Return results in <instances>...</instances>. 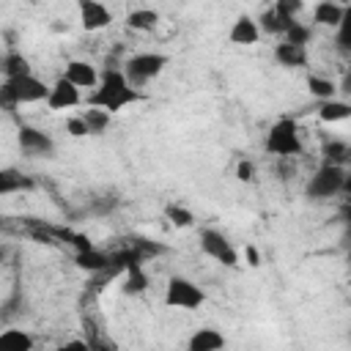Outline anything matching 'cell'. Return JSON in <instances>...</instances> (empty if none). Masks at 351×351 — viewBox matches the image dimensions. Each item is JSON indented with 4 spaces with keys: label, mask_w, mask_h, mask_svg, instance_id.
Masks as SVG:
<instances>
[{
    "label": "cell",
    "mask_w": 351,
    "mask_h": 351,
    "mask_svg": "<svg viewBox=\"0 0 351 351\" xmlns=\"http://www.w3.org/2000/svg\"><path fill=\"white\" fill-rule=\"evenodd\" d=\"M274 170H277V176H280V178H291V176H293V165H288V162H285V156H280V162H277V167H274Z\"/></svg>",
    "instance_id": "836d02e7"
},
{
    "label": "cell",
    "mask_w": 351,
    "mask_h": 351,
    "mask_svg": "<svg viewBox=\"0 0 351 351\" xmlns=\"http://www.w3.org/2000/svg\"><path fill=\"white\" fill-rule=\"evenodd\" d=\"M244 252H247V261H250V266H258V263H261V258H258V250H255L252 244H250Z\"/></svg>",
    "instance_id": "e575fe53"
},
{
    "label": "cell",
    "mask_w": 351,
    "mask_h": 351,
    "mask_svg": "<svg viewBox=\"0 0 351 351\" xmlns=\"http://www.w3.org/2000/svg\"><path fill=\"white\" fill-rule=\"evenodd\" d=\"M80 104V88L63 74L55 80V85L49 88V96H47V107L49 110H71Z\"/></svg>",
    "instance_id": "ba28073f"
},
{
    "label": "cell",
    "mask_w": 351,
    "mask_h": 351,
    "mask_svg": "<svg viewBox=\"0 0 351 351\" xmlns=\"http://www.w3.org/2000/svg\"><path fill=\"white\" fill-rule=\"evenodd\" d=\"M274 8H277L282 16H296V14L304 8V3H302V0H274Z\"/></svg>",
    "instance_id": "4dcf8cb0"
},
{
    "label": "cell",
    "mask_w": 351,
    "mask_h": 351,
    "mask_svg": "<svg viewBox=\"0 0 351 351\" xmlns=\"http://www.w3.org/2000/svg\"><path fill=\"white\" fill-rule=\"evenodd\" d=\"M165 217H167V222H170V225H176V228H189V225L195 222L192 211H189V208H184V206H176V203H170V206L165 208Z\"/></svg>",
    "instance_id": "4316f807"
},
{
    "label": "cell",
    "mask_w": 351,
    "mask_h": 351,
    "mask_svg": "<svg viewBox=\"0 0 351 351\" xmlns=\"http://www.w3.org/2000/svg\"><path fill=\"white\" fill-rule=\"evenodd\" d=\"M200 250H203L208 258H214L217 263L228 266V269L239 266V252H236V247L228 241L225 233H219V230H214V228H203V230H200Z\"/></svg>",
    "instance_id": "52a82bcc"
},
{
    "label": "cell",
    "mask_w": 351,
    "mask_h": 351,
    "mask_svg": "<svg viewBox=\"0 0 351 351\" xmlns=\"http://www.w3.org/2000/svg\"><path fill=\"white\" fill-rule=\"evenodd\" d=\"M340 241H343V247H348V250H351V225H346V230H343Z\"/></svg>",
    "instance_id": "74e56055"
},
{
    "label": "cell",
    "mask_w": 351,
    "mask_h": 351,
    "mask_svg": "<svg viewBox=\"0 0 351 351\" xmlns=\"http://www.w3.org/2000/svg\"><path fill=\"white\" fill-rule=\"evenodd\" d=\"M126 25H129L132 30L148 33V30H154V27L159 25V14H156L154 8H134V11L126 14Z\"/></svg>",
    "instance_id": "d6986e66"
},
{
    "label": "cell",
    "mask_w": 351,
    "mask_h": 351,
    "mask_svg": "<svg viewBox=\"0 0 351 351\" xmlns=\"http://www.w3.org/2000/svg\"><path fill=\"white\" fill-rule=\"evenodd\" d=\"M318 118L326 121V123L346 121V118H351V104H348V101H340V99H326V101L318 107Z\"/></svg>",
    "instance_id": "44dd1931"
},
{
    "label": "cell",
    "mask_w": 351,
    "mask_h": 351,
    "mask_svg": "<svg viewBox=\"0 0 351 351\" xmlns=\"http://www.w3.org/2000/svg\"><path fill=\"white\" fill-rule=\"evenodd\" d=\"M0 69H3L5 77H22V74H30V63H27V58L19 55V52H5Z\"/></svg>",
    "instance_id": "7402d4cb"
},
{
    "label": "cell",
    "mask_w": 351,
    "mask_h": 351,
    "mask_svg": "<svg viewBox=\"0 0 351 351\" xmlns=\"http://www.w3.org/2000/svg\"><path fill=\"white\" fill-rule=\"evenodd\" d=\"M263 148L266 154H274L277 159L285 156H296L302 151V137H299V126L293 118H280L277 123H271V129L266 132V140H263Z\"/></svg>",
    "instance_id": "3957f363"
},
{
    "label": "cell",
    "mask_w": 351,
    "mask_h": 351,
    "mask_svg": "<svg viewBox=\"0 0 351 351\" xmlns=\"http://www.w3.org/2000/svg\"><path fill=\"white\" fill-rule=\"evenodd\" d=\"M346 167L343 165H329V162H324L313 176H310V181H307V197H313V200H324V197H332V195H337V192H343V186H346Z\"/></svg>",
    "instance_id": "277c9868"
},
{
    "label": "cell",
    "mask_w": 351,
    "mask_h": 351,
    "mask_svg": "<svg viewBox=\"0 0 351 351\" xmlns=\"http://www.w3.org/2000/svg\"><path fill=\"white\" fill-rule=\"evenodd\" d=\"M206 302V293L200 285H195L186 277H170L167 291H165V304L178 307V310H197Z\"/></svg>",
    "instance_id": "8992f818"
},
{
    "label": "cell",
    "mask_w": 351,
    "mask_h": 351,
    "mask_svg": "<svg viewBox=\"0 0 351 351\" xmlns=\"http://www.w3.org/2000/svg\"><path fill=\"white\" fill-rule=\"evenodd\" d=\"M274 58L280 66L285 69H302L307 63V49L302 44H291V41H282L274 47Z\"/></svg>",
    "instance_id": "5bb4252c"
},
{
    "label": "cell",
    "mask_w": 351,
    "mask_h": 351,
    "mask_svg": "<svg viewBox=\"0 0 351 351\" xmlns=\"http://www.w3.org/2000/svg\"><path fill=\"white\" fill-rule=\"evenodd\" d=\"M143 93L126 80L123 69H107L96 85V90L88 96V104L90 107H101L107 112H118L134 101H140Z\"/></svg>",
    "instance_id": "6da1fadb"
},
{
    "label": "cell",
    "mask_w": 351,
    "mask_h": 351,
    "mask_svg": "<svg viewBox=\"0 0 351 351\" xmlns=\"http://www.w3.org/2000/svg\"><path fill=\"white\" fill-rule=\"evenodd\" d=\"M66 132H69L71 137H85V134H90L82 115H80V118H69V121H66Z\"/></svg>",
    "instance_id": "1f68e13d"
},
{
    "label": "cell",
    "mask_w": 351,
    "mask_h": 351,
    "mask_svg": "<svg viewBox=\"0 0 351 351\" xmlns=\"http://www.w3.org/2000/svg\"><path fill=\"white\" fill-rule=\"evenodd\" d=\"M258 38H261V25H258L252 16L241 14V16L233 22V27H230V41H233V44H241V47H250V44H255Z\"/></svg>",
    "instance_id": "7c38bea8"
},
{
    "label": "cell",
    "mask_w": 351,
    "mask_h": 351,
    "mask_svg": "<svg viewBox=\"0 0 351 351\" xmlns=\"http://www.w3.org/2000/svg\"><path fill=\"white\" fill-rule=\"evenodd\" d=\"M307 90L315 96V99H321V101H326V99H335V93H337V85L332 82V80H326V77H307Z\"/></svg>",
    "instance_id": "d4e9b609"
},
{
    "label": "cell",
    "mask_w": 351,
    "mask_h": 351,
    "mask_svg": "<svg viewBox=\"0 0 351 351\" xmlns=\"http://www.w3.org/2000/svg\"><path fill=\"white\" fill-rule=\"evenodd\" d=\"M74 263H77L80 269L90 271V274H99V271H107V269L115 266L112 252H104V250H96V247H90V250H80V252L74 255ZM121 271H123V269H121Z\"/></svg>",
    "instance_id": "8fae6325"
},
{
    "label": "cell",
    "mask_w": 351,
    "mask_h": 351,
    "mask_svg": "<svg viewBox=\"0 0 351 351\" xmlns=\"http://www.w3.org/2000/svg\"><path fill=\"white\" fill-rule=\"evenodd\" d=\"M19 148L27 154V156H52L55 151V143L49 134L33 129V126H19Z\"/></svg>",
    "instance_id": "9c48e42d"
},
{
    "label": "cell",
    "mask_w": 351,
    "mask_h": 351,
    "mask_svg": "<svg viewBox=\"0 0 351 351\" xmlns=\"http://www.w3.org/2000/svg\"><path fill=\"white\" fill-rule=\"evenodd\" d=\"M346 165H351V145H348V154H346Z\"/></svg>",
    "instance_id": "ab89813d"
},
{
    "label": "cell",
    "mask_w": 351,
    "mask_h": 351,
    "mask_svg": "<svg viewBox=\"0 0 351 351\" xmlns=\"http://www.w3.org/2000/svg\"><path fill=\"white\" fill-rule=\"evenodd\" d=\"M321 154H324V162H329V165H343V167H346L348 145L340 143V140H329V143L321 145Z\"/></svg>",
    "instance_id": "484cf974"
},
{
    "label": "cell",
    "mask_w": 351,
    "mask_h": 351,
    "mask_svg": "<svg viewBox=\"0 0 351 351\" xmlns=\"http://www.w3.org/2000/svg\"><path fill=\"white\" fill-rule=\"evenodd\" d=\"M282 36H285V41H291V44H302V47H304V44L313 38L310 27H307V25H302V22H293V25H291V27H288Z\"/></svg>",
    "instance_id": "f1b7e54d"
},
{
    "label": "cell",
    "mask_w": 351,
    "mask_h": 351,
    "mask_svg": "<svg viewBox=\"0 0 351 351\" xmlns=\"http://www.w3.org/2000/svg\"><path fill=\"white\" fill-rule=\"evenodd\" d=\"M66 77L77 88H96L99 85V74L88 60H69L66 63Z\"/></svg>",
    "instance_id": "4fadbf2b"
},
{
    "label": "cell",
    "mask_w": 351,
    "mask_h": 351,
    "mask_svg": "<svg viewBox=\"0 0 351 351\" xmlns=\"http://www.w3.org/2000/svg\"><path fill=\"white\" fill-rule=\"evenodd\" d=\"M343 192H346V197L351 200V173L346 176V186H343Z\"/></svg>",
    "instance_id": "f35d334b"
},
{
    "label": "cell",
    "mask_w": 351,
    "mask_h": 351,
    "mask_svg": "<svg viewBox=\"0 0 351 351\" xmlns=\"http://www.w3.org/2000/svg\"><path fill=\"white\" fill-rule=\"evenodd\" d=\"M225 346V337L217 329H197L189 337V351H217Z\"/></svg>",
    "instance_id": "ac0fdd59"
},
{
    "label": "cell",
    "mask_w": 351,
    "mask_h": 351,
    "mask_svg": "<svg viewBox=\"0 0 351 351\" xmlns=\"http://www.w3.org/2000/svg\"><path fill=\"white\" fill-rule=\"evenodd\" d=\"M0 346L14 348V351H30L33 348V337L27 332H22V329H5L0 335Z\"/></svg>",
    "instance_id": "603a6c76"
},
{
    "label": "cell",
    "mask_w": 351,
    "mask_h": 351,
    "mask_svg": "<svg viewBox=\"0 0 351 351\" xmlns=\"http://www.w3.org/2000/svg\"><path fill=\"white\" fill-rule=\"evenodd\" d=\"M340 219H343L346 225H351V200H348V203L340 208Z\"/></svg>",
    "instance_id": "d590c367"
},
{
    "label": "cell",
    "mask_w": 351,
    "mask_h": 351,
    "mask_svg": "<svg viewBox=\"0 0 351 351\" xmlns=\"http://www.w3.org/2000/svg\"><path fill=\"white\" fill-rule=\"evenodd\" d=\"M236 176H239V181H252V176H255L252 162H250V159H241L239 167H236Z\"/></svg>",
    "instance_id": "d6a6232c"
},
{
    "label": "cell",
    "mask_w": 351,
    "mask_h": 351,
    "mask_svg": "<svg viewBox=\"0 0 351 351\" xmlns=\"http://www.w3.org/2000/svg\"><path fill=\"white\" fill-rule=\"evenodd\" d=\"M129 244H132V247H137V250L143 252V258H151V255L165 252V247H162V244H154V241H148V239H143V236H132V239H129Z\"/></svg>",
    "instance_id": "f546056e"
},
{
    "label": "cell",
    "mask_w": 351,
    "mask_h": 351,
    "mask_svg": "<svg viewBox=\"0 0 351 351\" xmlns=\"http://www.w3.org/2000/svg\"><path fill=\"white\" fill-rule=\"evenodd\" d=\"M145 288H148V277H145V271H143V263L126 266V280H123L121 291H123L126 296H137V293H143Z\"/></svg>",
    "instance_id": "ffe728a7"
},
{
    "label": "cell",
    "mask_w": 351,
    "mask_h": 351,
    "mask_svg": "<svg viewBox=\"0 0 351 351\" xmlns=\"http://www.w3.org/2000/svg\"><path fill=\"white\" fill-rule=\"evenodd\" d=\"M337 47L343 52H351V3L343 8V19L337 25Z\"/></svg>",
    "instance_id": "83f0119b"
},
{
    "label": "cell",
    "mask_w": 351,
    "mask_h": 351,
    "mask_svg": "<svg viewBox=\"0 0 351 351\" xmlns=\"http://www.w3.org/2000/svg\"><path fill=\"white\" fill-rule=\"evenodd\" d=\"M340 90H343V93H348V96H351V69H348V74H346V77H343V82H340Z\"/></svg>",
    "instance_id": "8d00e7d4"
},
{
    "label": "cell",
    "mask_w": 351,
    "mask_h": 351,
    "mask_svg": "<svg viewBox=\"0 0 351 351\" xmlns=\"http://www.w3.org/2000/svg\"><path fill=\"white\" fill-rule=\"evenodd\" d=\"M80 8V22L85 30H101L112 22V11L101 0H77Z\"/></svg>",
    "instance_id": "30bf717a"
},
{
    "label": "cell",
    "mask_w": 351,
    "mask_h": 351,
    "mask_svg": "<svg viewBox=\"0 0 351 351\" xmlns=\"http://www.w3.org/2000/svg\"><path fill=\"white\" fill-rule=\"evenodd\" d=\"M36 181L14 167H5L0 170V195H11V192H22V189H33Z\"/></svg>",
    "instance_id": "9a60e30c"
},
{
    "label": "cell",
    "mask_w": 351,
    "mask_h": 351,
    "mask_svg": "<svg viewBox=\"0 0 351 351\" xmlns=\"http://www.w3.org/2000/svg\"><path fill=\"white\" fill-rule=\"evenodd\" d=\"M165 66H167V55H162V52H140V55H132L123 63V74L134 88H140L148 80L159 77Z\"/></svg>",
    "instance_id": "5b68a950"
},
{
    "label": "cell",
    "mask_w": 351,
    "mask_h": 351,
    "mask_svg": "<svg viewBox=\"0 0 351 351\" xmlns=\"http://www.w3.org/2000/svg\"><path fill=\"white\" fill-rule=\"evenodd\" d=\"M293 22H296L293 16H282L277 8H269V11H263V14H261V19H258L261 30H263V33H271V36H280V33H285V30H288Z\"/></svg>",
    "instance_id": "e0dca14e"
},
{
    "label": "cell",
    "mask_w": 351,
    "mask_h": 351,
    "mask_svg": "<svg viewBox=\"0 0 351 351\" xmlns=\"http://www.w3.org/2000/svg\"><path fill=\"white\" fill-rule=\"evenodd\" d=\"M343 19V5L332 3V0H321L315 8H313V22L315 25H326V27H337Z\"/></svg>",
    "instance_id": "2e32d148"
},
{
    "label": "cell",
    "mask_w": 351,
    "mask_h": 351,
    "mask_svg": "<svg viewBox=\"0 0 351 351\" xmlns=\"http://www.w3.org/2000/svg\"><path fill=\"white\" fill-rule=\"evenodd\" d=\"M49 96V85H44L38 77L33 74H22V77H5L3 88H0V101L3 107H16V104H36V101H47Z\"/></svg>",
    "instance_id": "7a4b0ae2"
},
{
    "label": "cell",
    "mask_w": 351,
    "mask_h": 351,
    "mask_svg": "<svg viewBox=\"0 0 351 351\" xmlns=\"http://www.w3.org/2000/svg\"><path fill=\"white\" fill-rule=\"evenodd\" d=\"M82 118H85L90 134H101V132L110 126V112L101 110V107H90V104H88V110L82 112Z\"/></svg>",
    "instance_id": "cb8c5ba5"
}]
</instances>
